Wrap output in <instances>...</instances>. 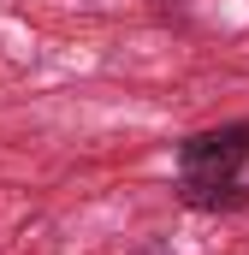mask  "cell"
<instances>
[{
  "mask_svg": "<svg viewBox=\"0 0 249 255\" xmlns=\"http://www.w3.org/2000/svg\"><path fill=\"white\" fill-rule=\"evenodd\" d=\"M249 166V125H220V130H196L178 148V172H184V202L190 208H226L244 202L238 172Z\"/></svg>",
  "mask_w": 249,
  "mask_h": 255,
  "instance_id": "1",
  "label": "cell"
}]
</instances>
